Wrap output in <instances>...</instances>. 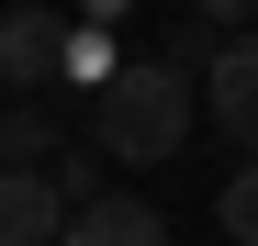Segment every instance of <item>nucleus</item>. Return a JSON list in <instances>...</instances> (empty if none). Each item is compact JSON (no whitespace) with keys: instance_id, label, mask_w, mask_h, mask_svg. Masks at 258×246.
Here are the masks:
<instances>
[{"instance_id":"nucleus-1","label":"nucleus","mask_w":258,"mask_h":246,"mask_svg":"<svg viewBox=\"0 0 258 246\" xmlns=\"http://www.w3.org/2000/svg\"><path fill=\"white\" fill-rule=\"evenodd\" d=\"M191 112H202V78L180 56H123L79 112V146H101V168H168L191 146Z\"/></svg>"},{"instance_id":"nucleus-2","label":"nucleus","mask_w":258,"mask_h":246,"mask_svg":"<svg viewBox=\"0 0 258 246\" xmlns=\"http://www.w3.org/2000/svg\"><path fill=\"white\" fill-rule=\"evenodd\" d=\"M202 101H213V123L258 157V23H236L225 45L202 56Z\"/></svg>"},{"instance_id":"nucleus-3","label":"nucleus","mask_w":258,"mask_h":246,"mask_svg":"<svg viewBox=\"0 0 258 246\" xmlns=\"http://www.w3.org/2000/svg\"><path fill=\"white\" fill-rule=\"evenodd\" d=\"M45 78H68V12L23 0L0 12V90H45Z\"/></svg>"},{"instance_id":"nucleus-4","label":"nucleus","mask_w":258,"mask_h":246,"mask_svg":"<svg viewBox=\"0 0 258 246\" xmlns=\"http://www.w3.org/2000/svg\"><path fill=\"white\" fill-rule=\"evenodd\" d=\"M56 246H168V213L135 201V190H101V201H79L56 224Z\"/></svg>"},{"instance_id":"nucleus-5","label":"nucleus","mask_w":258,"mask_h":246,"mask_svg":"<svg viewBox=\"0 0 258 246\" xmlns=\"http://www.w3.org/2000/svg\"><path fill=\"white\" fill-rule=\"evenodd\" d=\"M68 201L45 190V168H0V246H56Z\"/></svg>"},{"instance_id":"nucleus-6","label":"nucleus","mask_w":258,"mask_h":246,"mask_svg":"<svg viewBox=\"0 0 258 246\" xmlns=\"http://www.w3.org/2000/svg\"><path fill=\"white\" fill-rule=\"evenodd\" d=\"M68 135H56V112H34V101H0V168H45Z\"/></svg>"},{"instance_id":"nucleus-7","label":"nucleus","mask_w":258,"mask_h":246,"mask_svg":"<svg viewBox=\"0 0 258 246\" xmlns=\"http://www.w3.org/2000/svg\"><path fill=\"white\" fill-rule=\"evenodd\" d=\"M45 190L68 201V213H79V201H101V146H56V157H45Z\"/></svg>"},{"instance_id":"nucleus-8","label":"nucleus","mask_w":258,"mask_h":246,"mask_svg":"<svg viewBox=\"0 0 258 246\" xmlns=\"http://www.w3.org/2000/svg\"><path fill=\"white\" fill-rule=\"evenodd\" d=\"M213 224H225L236 246H258V157H247V168H236L225 190H213Z\"/></svg>"},{"instance_id":"nucleus-9","label":"nucleus","mask_w":258,"mask_h":246,"mask_svg":"<svg viewBox=\"0 0 258 246\" xmlns=\"http://www.w3.org/2000/svg\"><path fill=\"white\" fill-rule=\"evenodd\" d=\"M112 67H123V56H112V34H101V23H68V78H79V90H101Z\"/></svg>"},{"instance_id":"nucleus-10","label":"nucleus","mask_w":258,"mask_h":246,"mask_svg":"<svg viewBox=\"0 0 258 246\" xmlns=\"http://www.w3.org/2000/svg\"><path fill=\"white\" fill-rule=\"evenodd\" d=\"M202 23H258V0H191Z\"/></svg>"},{"instance_id":"nucleus-11","label":"nucleus","mask_w":258,"mask_h":246,"mask_svg":"<svg viewBox=\"0 0 258 246\" xmlns=\"http://www.w3.org/2000/svg\"><path fill=\"white\" fill-rule=\"evenodd\" d=\"M79 12H90V23H112V12H135V0H79Z\"/></svg>"}]
</instances>
